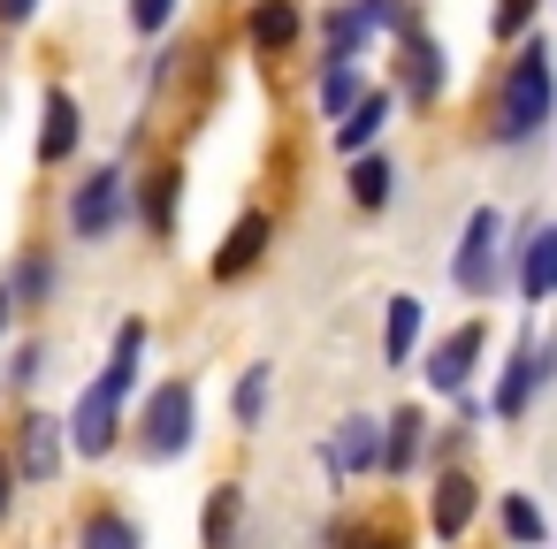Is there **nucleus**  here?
Instances as JSON below:
<instances>
[{
  "mask_svg": "<svg viewBox=\"0 0 557 549\" xmlns=\"http://www.w3.org/2000/svg\"><path fill=\"white\" fill-rule=\"evenodd\" d=\"M123 214H131V184H123V169L85 176V184H77V199H70V229H77V237H108Z\"/></svg>",
  "mask_w": 557,
  "mask_h": 549,
  "instance_id": "nucleus-3",
  "label": "nucleus"
},
{
  "mask_svg": "<svg viewBox=\"0 0 557 549\" xmlns=\"http://www.w3.org/2000/svg\"><path fill=\"white\" fill-rule=\"evenodd\" d=\"M473 503H481V488H473L466 473H450V481L435 488V534H443V541H458V534H466V519H473Z\"/></svg>",
  "mask_w": 557,
  "mask_h": 549,
  "instance_id": "nucleus-13",
  "label": "nucleus"
},
{
  "mask_svg": "<svg viewBox=\"0 0 557 549\" xmlns=\"http://www.w3.org/2000/svg\"><path fill=\"white\" fill-rule=\"evenodd\" d=\"M62 473V420H24V481H54Z\"/></svg>",
  "mask_w": 557,
  "mask_h": 549,
  "instance_id": "nucleus-7",
  "label": "nucleus"
},
{
  "mask_svg": "<svg viewBox=\"0 0 557 549\" xmlns=\"http://www.w3.org/2000/svg\"><path fill=\"white\" fill-rule=\"evenodd\" d=\"M473 359H481V321H466L458 336H443V344H435V359H428V382H435V389H466Z\"/></svg>",
  "mask_w": 557,
  "mask_h": 549,
  "instance_id": "nucleus-6",
  "label": "nucleus"
},
{
  "mask_svg": "<svg viewBox=\"0 0 557 549\" xmlns=\"http://www.w3.org/2000/svg\"><path fill=\"white\" fill-rule=\"evenodd\" d=\"M359 9L374 16V32H412V16H405V0H359Z\"/></svg>",
  "mask_w": 557,
  "mask_h": 549,
  "instance_id": "nucleus-28",
  "label": "nucleus"
},
{
  "mask_svg": "<svg viewBox=\"0 0 557 549\" xmlns=\"http://www.w3.org/2000/svg\"><path fill=\"white\" fill-rule=\"evenodd\" d=\"M298 24H306V16H298V0H260L245 32H252V47H260V54H275V47H290V39H298Z\"/></svg>",
  "mask_w": 557,
  "mask_h": 549,
  "instance_id": "nucleus-11",
  "label": "nucleus"
},
{
  "mask_svg": "<svg viewBox=\"0 0 557 549\" xmlns=\"http://www.w3.org/2000/svg\"><path fill=\"white\" fill-rule=\"evenodd\" d=\"M85 549H138V526H131V519H108V511H100V519L85 526Z\"/></svg>",
  "mask_w": 557,
  "mask_h": 549,
  "instance_id": "nucleus-24",
  "label": "nucleus"
},
{
  "mask_svg": "<svg viewBox=\"0 0 557 549\" xmlns=\"http://www.w3.org/2000/svg\"><path fill=\"white\" fill-rule=\"evenodd\" d=\"M0 519H9V465H0Z\"/></svg>",
  "mask_w": 557,
  "mask_h": 549,
  "instance_id": "nucleus-32",
  "label": "nucleus"
},
{
  "mask_svg": "<svg viewBox=\"0 0 557 549\" xmlns=\"http://www.w3.org/2000/svg\"><path fill=\"white\" fill-rule=\"evenodd\" d=\"M146 442H153V450H184V442H191V382L153 389V404H146Z\"/></svg>",
  "mask_w": 557,
  "mask_h": 549,
  "instance_id": "nucleus-5",
  "label": "nucleus"
},
{
  "mask_svg": "<svg viewBox=\"0 0 557 549\" xmlns=\"http://www.w3.org/2000/svg\"><path fill=\"white\" fill-rule=\"evenodd\" d=\"M367 39H374V16H367V9H344V16L329 24V62H351V54H367Z\"/></svg>",
  "mask_w": 557,
  "mask_h": 549,
  "instance_id": "nucleus-17",
  "label": "nucleus"
},
{
  "mask_svg": "<svg viewBox=\"0 0 557 549\" xmlns=\"http://www.w3.org/2000/svg\"><path fill=\"white\" fill-rule=\"evenodd\" d=\"M260 404H268V366H245V382H237V397H230L237 427H252V420H260Z\"/></svg>",
  "mask_w": 557,
  "mask_h": 549,
  "instance_id": "nucleus-23",
  "label": "nucleus"
},
{
  "mask_svg": "<svg viewBox=\"0 0 557 549\" xmlns=\"http://www.w3.org/2000/svg\"><path fill=\"white\" fill-rule=\"evenodd\" d=\"M260 245H268V214H245L230 237H222V252H214V275L230 283V275H245L252 260H260Z\"/></svg>",
  "mask_w": 557,
  "mask_h": 549,
  "instance_id": "nucleus-9",
  "label": "nucleus"
},
{
  "mask_svg": "<svg viewBox=\"0 0 557 549\" xmlns=\"http://www.w3.org/2000/svg\"><path fill=\"white\" fill-rule=\"evenodd\" d=\"M504 534H511V541H542V511H534L527 496H504Z\"/></svg>",
  "mask_w": 557,
  "mask_h": 549,
  "instance_id": "nucleus-26",
  "label": "nucleus"
},
{
  "mask_svg": "<svg viewBox=\"0 0 557 549\" xmlns=\"http://www.w3.org/2000/svg\"><path fill=\"white\" fill-rule=\"evenodd\" d=\"M54 290V260H24L16 267V298H47Z\"/></svg>",
  "mask_w": 557,
  "mask_h": 549,
  "instance_id": "nucleus-27",
  "label": "nucleus"
},
{
  "mask_svg": "<svg viewBox=\"0 0 557 549\" xmlns=\"http://www.w3.org/2000/svg\"><path fill=\"white\" fill-rule=\"evenodd\" d=\"M549 92H557V77H549V39H527V47H519V62H511V77H504L496 138H504V146L534 138V130L549 123Z\"/></svg>",
  "mask_w": 557,
  "mask_h": 549,
  "instance_id": "nucleus-2",
  "label": "nucleus"
},
{
  "mask_svg": "<svg viewBox=\"0 0 557 549\" xmlns=\"http://www.w3.org/2000/svg\"><path fill=\"white\" fill-rule=\"evenodd\" d=\"M237 519H245L237 488H214L207 496V549H237Z\"/></svg>",
  "mask_w": 557,
  "mask_h": 549,
  "instance_id": "nucleus-19",
  "label": "nucleus"
},
{
  "mask_svg": "<svg viewBox=\"0 0 557 549\" xmlns=\"http://www.w3.org/2000/svg\"><path fill=\"white\" fill-rule=\"evenodd\" d=\"M32 9L39 0H0V24H32Z\"/></svg>",
  "mask_w": 557,
  "mask_h": 549,
  "instance_id": "nucleus-31",
  "label": "nucleus"
},
{
  "mask_svg": "<svg viewBox=\"0 0 557 549\" xmlns=\"http://www.w3.org/2000/svg\"><path fill=\"white\" fill-rule=\"evenodd\" d=\"M77 153V100H47V130H39V161H70Z\"/></svg>",
  "mask_w": 557,
  "mask_h": 549,
  "instance_id": "nucleus-15",
  "label": "nucleus"
},
{
  "mask_svg": "<svg viewBox=\"0 0 557 549\" xmlns=\"http://www.w3.org/2000/svg\"><path fill=\"white\" fill-rule=\"evenodd\" d=\"M146 222H153V237L176 229V169H161V176L146 184Z\"/></svg>",
  "mask_w": 557,
  "mask_h": 549,
  "instance_id": "nucleus-21",
  "label": "nucleus"
},
{
  "mask_svg": "<svg viewBox=\"0 0 557 549\" xmlns=\"http://www.w3.org/2000/svg\"><path fill=\"white\" fill-rule=\"evenodd\" d=\"M169 16H176V0H131V24L138 32H169Z\"/></svg>",
  "mask_w": 557,
  "mask_h": 549,
  "instance_id": "nucleus-29",
  "label": "nucleus"
},
{
  "mask_svg": "<svg viewBox=\"0 0 557 549\" xmlns=\"http://www.w3.org/2000/svg\"><path fill=\"white\" fill-rule=\"evenodd\" d=\"M420 321H428V305H420V298H389V366H405V359H412Z\"/></svg>",
  "mask_w": 557,
  "mask_h": 549,
  "instance_id": "nucleus-16",
  "label": "nucleus"
},
{
  "mask_svg": "<svg viewBox=\"0 0 557 549\" xmlns=\"http://www.w3.org/2000/svg\"><path fill=\"white\" fill-rule=\"evenodd\" d=\"M389 427H397V435H389V458H382V465H389V473H405V465H412V435H420L428 420H420V412H397Z\"/></svg>",
  "mask_w": 557,
  "mask_h": 549,
  "instance_id": "nucleus-25",
  "label": "nucleus"
},
{
  "mask_svg": "<svg viewBox=\"0 0 557 549\" xmlns=\"http://www.w3.org/2000/svg\"><path fill=\"white\" fill-rule=\"evenodd\" d=\"M527 16H534V0H496V39H519Z\"/></svg>",
  "mask_w": 557,
  "mask_h": 549,
  "instance_id": "nucleus-30",
  "label": "nucleus"
},
{
  "mask_svg": "<svg viewBox=\"0 0 557 549\" xmlns=\"http://www.w3.org/2000/svg\"><path fill=\"white\" fill-rule=\"evenodd\" d=\"M138 344H146V321H123V344H115V366L77 397V412H70V442L85 450V458H100V450H115V420H123V397H131V382H138Z\"/></svg>",
  "mask_w": 557,
  "mask_h": 549,
  "instance_id": "nucleus-1",
  "label": "nucleus"
},
{
  "mask_svg": "<svg viewBox=\"0 0 557 549\" xmlns=\"http://www.w3.org/2000/svg\"><path fill=\"white\" fill-rule=\"evenodd\" d=\"M496 252H504V245H496V214L481 207V214L466 222V237H458V267H450V275H458V290H473V298H481V290L496 283Z\"/></svg>",
  "mask_w": 557,
  "mask_h": 549,
  "instance_id": "nucleus-4",
  "label": "nucleus"
},
{
  "mask_svg": "<svg viewBox=\"0 0 557 549\" xmlns=\"http://www.w3.org/2000/svg\"><path fill=\"white\" fill-rule=\"evenodd\" d=\"M382 123H389V92H367V100H359V108H351V115L336 123V146H344V153L359 161V153H367V146L382 138Z\"/></svg>",
  "mask_w": 557,
  "mask_h": 549,
  "instance_id": "nucleus-8",
  "label": "nucleus"
},
{
  "mask_svg": "<svg viewBox=\"0 0 557 549\" xmlns=\"http://www.w3.org/2000/svg\"><path fill=\"white\" fill-rule=\"evenodd\" d=\"M351 199L359 207H382L389 199V161H351Z\"/></svg>",
  "mask_w": 557,
  "mask_h": 549,
  "instance_id": "nucleus-22",
  "label": "nucleus"
},
{
  "mask_svg": "<svg viewBox=\"0 0 557 549\" xmlns=\"http://www.w3.org/2000/svg\"><path fill=\"white\" fill-rule=\"evenodd\" d=\"M351 100H359V62H329V77H321V108H329V115H351Z\"/></svg>",
  "mask_w": 557,
  "mask_h": 549,
  "instance_id": "nucleus-20",
  "label": "nucleus"
},
{
  "mask_svg": "<svg viewBox=\"0 0 557 549\" xmlns=\"http://www.w3.org/2000/svg\"><path fill=\"white\" fill-rule=\"evenodd\" d=\"M519 290L542 305V298H557V222L527 245V260H519Z\"/></svg>",
  "mask_w": 557,
  "mask_h": 549,
  "instance_id": "nucleus-10",
  "label": "nucleus"
},
{
  "mask_svg": "<svg viewBox=\"0 0 557 549\" xmlns=\"http://www.w3.org/2000/svg\"><path fill=\"white\" fill-rule=\"evenodd\" d=\"M534 374H549V366H542V351H534V344H519V351H511V374H504V389H496V420H519V412H527Z\"/></svg>",
  "mask_w": 557,
  "mask_h": 549,
  "instance_id": "nucleus-12",
  "label": "nucleus"
},
{
  "mask_svg": "<svg viewBox=\"0 0 557 549\" xmlns=\"http://www.w3.org/2000/svg\"><path fill=\"white\" fill-rule=\"evenodd\" d=\"M336 465H344V473L382 465V450H374V420H344V435H336Z\"/></svg>",
  "mask_w": 557,
  "mask_h": 549,
  "instance_id": "nucleus-18",
  "label": "nucleus"
},
{
  "mask_svg": "<svg viewBox=\"0 0 557 549\" xmlns=\"http://www.w3.org/2000/svg\"><path fill=\"white\" fill-rule=\"evenodd\" d=\"M405 85H412V100H435L443 92V54L420 32H405Z\"/></svg>",
  "mask_w": 557,
  "mask_h": 549,
  "instance_id": "nucleus-14",
  "label": "nucleus"
}]
</instances>
